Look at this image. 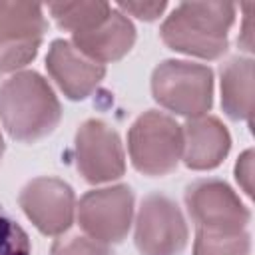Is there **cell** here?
Returning a JSON list of instances; mask_svg holds the SVG:
<instances>
[{
    "label": "cell",
    "instance_id": "obj_1",
    "mask_svg": "<svg viewBox=\"0 0 255 255\" xmlns=\"http://www.w3.org/2000/svg\"><path fill=\"white\" fill-rule=\"evenodd\" d=\"M60 120V100L38 72H16L0 86V122L12 139L40 141L58 128Z\"/></svg>",
    "mask_w": 255,
    "mask_h": 255
},
{
    "label": "cell",
    "instance_id": "obj_2",
    "mask_svg": "<svg viewBox=\"0 0 255 255\" xmlns=\"http://www.w3.org/2000/svg\"><path fill=\"white\" fill-rule=\"evenodd\" d=\"M235 10L231 2H181L163 20L159 36L173 52L217 60L229 48Z\"/></svg>",
    "mask_w": 255,
    "mask_h": 255
},
{
    "label": "cell",
    "instance_id": "obj_3",
    "mask_svg": "<svg viewBox=\"0 0 255 255\" xmlns=\"http://www.w3.org/2000/svg\"><path fill=\"white\" fill-rule=\"evenodd\" d=\"M151 96L163 110L187 120L207 116L213 106V72L205 64L165 60L151 72Z\"/></svg>",
    "mask_w": 255,
    "mask_h": 255
},
{
    "label": "cell",
    "instance_id": "obj_4",
    "mask_svg": "<svg viewBox=\"0 0 255 255\" xmlns=\"http://www.w3.org/2000/svg\"><path fill=\"white\" fill-rule=\"evenodd\" d=\"M128 153L131 165L143 175L161 177L171 173L183 153L181 126L163 112H143L128 131Z\"/></svg>",
    "mask_w": 255,
    "mask_h": 255
},
{
    "label": "cell",
    "instance_id": "obj_5",
    "mask_svg": "<svg viewBox=\"0 0 255 255\" xmlns=\"http://www.w3.org/2000/svg\"><path fill=\"white\" fill-rule=\"evenodd\" d=\"M46 30L40 4L0 2V74L22 72L36 58Z\"/></svg>",
    "mask_w": 255,
    "mask_h": 255
},
{
    "label": "cell",
    "instance_id": "obj_6",
    "mask_svg": "<svg viewBox=\"0 0 255 255\" xmlns=\"http://www.w3.org/2000/svg\"><path fill=\"white\" fill-rule=\"evenodd\" d=\"M187 239L185 217L173 199L163 193H149L141 199L133 231L139 255H181Z\"/></svg>",
    "mask_w": 255,
    "mask_h": 255
},
{
    "label": "cell",
    "instance_id": "obj_7",
    "mask_svg": "<svg viewBox=\"0 0 255 255\" xmlns=\"http://www.w3.org/2000/svg\"><path fill=\"white\" fill-rule=\"evenodd\" d=\"M76 217L84 235L106 245L122 243L133 221V191L124 183L92 189L76 203Z\"/></svg>",
    "mask_w": 255,
    "mask_h": 255
},
{
    "label": "cell",
    "instance_id": "obj_8",
    "mask_svg": "<svg viewBox=\"0 0 255 255\" xmlns=\"http://www.w3.org/2000/svg\"><path fill=\"white\" fill-rule=\"evenodd\" d=\"M185 207L195 229L239 233L251 221V211L221 179H197L185 189Z\"/></svg>",
    "mask_w": 255,
    "mask_h": 255
},
{
    "label": "cell",
    "instance_id": "obj_9",
    "mask_svg": "<svg viewBox=\"0 0 255 255\" xmlns=\"http://www.w3.org/2000/svg\"><path fill=\"white\" fill-rule=\"evenodd\" d=\"M76 169L88 183H108L126 173V153L118 131L102 120H86L74 139Z\"/></svg>",
    "mask_w": 255,
    "mask_h": 255
},
{
    "label": "cell",
    "instance_id": "obj_10",
    "mask_svg": "<svg viewBox=\"0 0 255 255\" xmlns=\"http://www.w3.org/2000/svg\"><path fill=\"white\" fill-rule=\"evenodd\" d=\"M18 203L34 227L48 237L64 235L76 217V193L64 179L42 175L28 181Z\"/></svg>",
    "mask_w": 255,
    "mask_h": 255
},
{
    "label": "cell",
    "instance_id": "obj_11",
    "mask_svg": "<svg viewBox=\"0 0 255 255\" xmlns=\"http://www.w3.org/2000/svg\"><path fill=\"white\" fill-rule=\"evenodd\" d=\"M46 70L72 102L86 100L102 84L106 66L90 60L70 40H54L46 54Z\"/></svg>",
    "mask_w": 255,
    "mask_h": 255
},
{
    "label": "cell",
    "instance_id": "obj_12",
    "mask_svg": "<svg viewBox=\"0 0 255 255\" xmlns=\"http://www.w3.org/2000/svg\"><path fill=\"white\" fill-rule=\"evenodd\" d=\"M183 153L181 161L195 171H205L221 165L231 149L229 129L215 116H201L187 120L181 126Z\"/></svg>",
    "mask_w": 255,
    "mask_h": 255
},
{
    "label": "cell",
    "instance_id": "obj_13",
    "mask_svg": "<svg viewBox=\"0 0 255 255\" xmlns=\"http://www.w3.org/2000/svg\"><path fill=\"white\" fill-rule=\"evenodd\" d=\"M82 54L98 64H112L122 60L135 44V28L131 20L116 6L112 14L96 28L72 34L70 40Z\"/></svg>",
    "mask_w": 255,
    "mask_h": 255
},
{
    "label": "cell",
    "instance_id": "obj_14",
    "mask_svg": "<svg viewBox=\"0 0 255 255\" xmlns=\"http://www.w3.org/2000/svg\"><path fill=\"white\" fill-rule=\"evenodd\" d=\"M221 108L235 122L251 126L253 114V60L231 58L221 66Z\"/></svg>",
    "mask_w": 255,
    "mask_h": 255
},
{
    "label": "cell",
    "instance_id": "obj_15",
    "mask_svg": "<svg viewBox=\"0 0 255 255\" xmlns=\"http://www.w3.org/2000/svg\"><path fill=\"white\" fill-rule=\"evenodd\" d=\"M48 10L62 30L80 34L100 26L114 6L108 2H54L48 4Z\"/></svg>",
    "mask_w": 255,
    "mask_h": 255
},
{
    "label": "cell",
    "instance_id": "obj_16",
    "mask_svg": "<svg viewBox=\"0 0 255 255\" xmlns=\"http://www.w3.org/2000/svg\"><path fill=\"white\" fill-rule=\"evenodd\" d=\"M249 251L251 237L247 229L239 233L195 229L193 255H249Z\"/></svg>",
    "mask_w": 255,
    "mask_h": 255
},
{
    "label": "cell",
    "instance_id": "obj_17",
    "mask_svg": "<svg viewBox=\"0 0 255 255\" xmlns=\"http://www.w3.org/2000/svg\"><path fill=\"white\" fill-rule=\"evenodd\" d=\"M0 255H32L28 233L0 205Z\"/></svg>",
    "mask_w": 255,
    "mask_h": 255
},
{
    "label": "cell",
    "instance_id": "obj_18",
    "mask_svg": "<svg viewBox=\"0 0 255 255\" xmlns=\"http://www.w3.org/2000/svg\"><path fill=\"white\" fill-rule=\"evenodd\" d=\"M50 255H114L112 247L88 235H60L50 249Z\"/></svg>",
    "mask_w": 255,
    "mask_h": 255
},
{
    "label": "cell",
    "instance_id": "obj_19",
    "mask_svg": "<svg viewBox=\"0 0 255 255\" xmlns=\"http://www.w3.org/2000/svg\"><path fill=\"white\" fill-rule=\"evenodd\" d=\"M116 8L124 14H131L139 20L151 22L165 12L167 2H118Z\"/></svg>",
    "mask_w": 255,
    "mask_h": 255
},
{
    "label": "cell",
    "instance_id": "obj_20",
    "mask_svg": "<svg viewBox=\"0 0 255 255\" xmlns=\"http://www.w3.org/2000/svg\"><path fill=\"white\" fill-rule=\"evenodd\" d=\"M235 179L245 191V195H253V151L247 149L239 155L235 163Z\"/></svg>",
    "mask_w": 255,
    "mask_h": 255
},
{
    "label": "cell",
    "instance_id": "obj_21",
    "mask_svg": "<svg viewBox=\"0 0 255 255\" xmlns=\"http://www.w3.org/2000/svg\"><path fill=\"white\" fill-rule=\"evenodd\" d=\"M243 28H241V34H239V46L245 50V52H253V28H251V20H253V10H255V4L253 2H245L243 6Z\"/></svg>",
    "mask_w": 255,
    "mask_h": 255
},
{
    "label": "cell",
    "instance_id": "obj_22",
    "mask_svg": "<svg viewBox=\"0 0 255 255\" xmlns=\"http://www.w3.org/2000/svg\"><path fill=\"white\" fill-rule=\"evenodd\" d=\"M4 155V137H2V131H0V159Z\"/></svg>",
    "mask_w": 255,
    "mask_h": 255
}]
</instances>
